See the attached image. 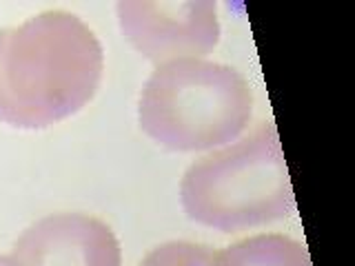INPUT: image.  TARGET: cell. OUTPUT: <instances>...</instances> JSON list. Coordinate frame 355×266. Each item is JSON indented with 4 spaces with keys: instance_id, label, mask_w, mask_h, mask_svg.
Segmentation results:
<instances>
[{
    "instance_id": "2",
    "label": "cell",
    "mask_w": 355,
    "mask_h": 266,
    "mask_svg": "<svg viewBox=\"0 0 355 266\" xmlns=\"http://www.w3.org/2000/svg\"><path fill=\"white\" fill-rule=\"evenodd\" d=\"M253 118V89L236 66L214 60L158 64L138 98V125L173 153L216 151L236 142Z\"/></svg>"
},
{
    "instance_id": "4",
    "label": "cell",
    "mask_w": 355,
    "mask_h": 266,
    "mask_svg": "<svg viewBox=\"0 0 355 266\" xmlns=\"http://www.w3.org/2000/svg\"><path fill=\"white\" fill-rule=\"evenodd\" d=\"M118 27L149 62L202 60L218 47L222 29L211 0H120Z\"/></svg>"
},
{
    "instance_id": "7",
    "label": "cell",
    "mask_w": 355,
    "mask_h": 266,
    "mask_svg": "<svg viewBox=\"0 0 355 266\" xmlns=\"http://www.w3.org/2000/svg\"><path fill=\"white\" fill-rule=\"evenodd\" d=\"M211 260H214V251L205 244L171 240L151 249L140 266H211Z\"/></svg>"
},
{
    "instance_id": "1",
    "label": "cell",
    "mask_w": 355,
    "mask_h": 266,
    "mask_svg": "<svg viewBox=\"0 0 355 266\" xmlns=\"http://www.w3.org/2000/svg\"><path fill=\"white\" fill-rule=\"evenodd\" d=\"M103 73V42L71 11L0 27V122L25 131L58 125L92 103Z\"/></svg>"
},
{
    "instance_id": "8",
    "label": "cell",
    "mask_w": 355,
    "mask_h": 266,
    "mask_svg": "<svg viewBox=\"0 0 355 266\" xmlns=\"http://www.w3.org/2000/svg\"><path fill=\"white\" fill-rule=\"evenodd\" d=\"M0 266H9V260H7V255H0Z\"/></svg>"
},
{
    "instance_id": "6",
    "label": "cell",
    "mask_w": 355,
    "mask_h": 266,
    "mask_svg": "<svg viewBox=\"0 0 355 266\" xmlns=\"http://www.w3.org/2000/svg\"><path fill=\"white\" fill-rule=\"evenodd\" d=\"M211 266H313L309 251L282 233H260L214 253Z\"/></svg>"
},
{
    "instance_id": "3",
    "label": "cell",
    "mask_w": 355,
    "mask_h": 266,
    "mask_svg": "<svg viewBox=\"0 0 355 266\" xmlns=\"http://www.w3.org/2000/svg\"><path fill=\"white\" fill-rule=\"evenodd\" d=\"M184 215L222 233L258 229L295 213V197L273 122L189 164L180 180Z\"/></svg>"
},
{
    "instance_id": "5",
    "label": "cell",
    "mask_w": 355,
    "mask_h": 266,
    "mask_svg": "<svg viewBox=\"0 0 355 266\" xmlns=\"http://www.w3.org/2000/svg\"><path fill=\"white\" fill-rule=\"evenodd\" d=\"M9 266H122L114 229L89 213H53L20 233Z\"/></svg>"
}]
</instances>
